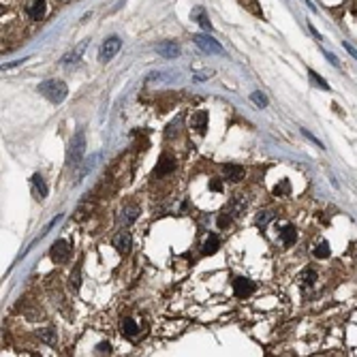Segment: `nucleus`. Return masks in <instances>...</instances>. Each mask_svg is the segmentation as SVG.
<instances>
[{
    "instance_id": "nucleus-34",
    "label": "nucleus",
    "mask_w": 357,
    "mask_h": 357,
    "mask_svg": "<svg viewBox=\"0 0 357 357\" xmlns=\"http://www.w3.org/2000/svg\"><path fill=\"white\" fill-rule=\"evenodd\" d=\"M343 45H345V49H347V51H349V54H351V56H353V58H357V51H355V49H353V45H349V43H343Z\"/></svg>"
},
{
    "instance_id": "nucleus-27",
    "label": "nucleus",
    "mask_w": 357,
    "mask_h": 357,
    "mask_svg": "<svg viewBox=\"0 0 357 357\" xmlns=\"http://www.w3.org/2000/svg\"><path fill=\"white\" fill-rule=\"evenodd\" d=\"M272 218H274V216H272L270 212H261V214L257 216V225H259V227H265V225H268Z\"/></svg>"
},
{
    "instance_id": "nucleus-21",
    "label": "nucleus",
    "mask_w": 357,
    "mask_h": 357,
    "mask_svg": "<svg viewBox=\"0 0 357 357\" xmlns=\"http://www.w3.org/2000/svg\"><path fill=\"white\" fill-rule=\"evenodd\" d=\"M308 77H310V83H315L317 88H321V90H330V83L325 81V79H323V77H321V75H319V73H315L313 69L308 71Z\"/></svg>"
},
{
    "instance_id": "nucleus-15",
    "label": "nucleus",
    "mask_w": 357,
    "mask_h": 357,
    "mask_svg": "<svg viewBox=\"0 0 357 357\" xmlns=\"http://www.w3.org/2000/svg\"><path fill=\"white\" fill-rule=\"evenodd\" d=\"M30 182H32V188H34V193L41 197V199H45V197H47V186H45V182H43V178L39 176V173H34L32 178H30Z\"/></svg>"
},
{
    "instance_id": "nucleus-2",
    "label": "nucleus",
    "mask_w": 357,
    "mask_h": 357,
    "mask_svg": "<svg viewBox=\"0 0 357 357\" xmlns=\"http://www.w3.org/2000/svg\"><path fill=\"white\" fill-rule=\"evenodd\" d=\"M83 154H86V135H83V131H77V135H75L73 141H71L69 165H71V167H77L79 161L83 158Z\"/></svg>"
},
{
    "instance_id": "nucleus-25",
    "label": "nucleus",
    "mask_w": 357,
    "mask_h": 357,
    "mask_svg": "<svg viewBox=\"0 0 357 357\" xmlns=\"http://www.w3.org/2000/svg\"><path fill=\"white\" fill-rule=\"evenodd\" d=\"M253 103L257 105V107H268V98H265V94L263 92H253Z\"/></svg>"
},
{
    "instance_id": "nucleus-13",
    "label": "nucleus",
    "mask_w": 357,
    "mask_h": 357,
    "mask_svg": "<svg viewBox=\"0 0 357 357\" xmlns=\"http://www.w3.org/2000/svg\"><path fill=\"white\" fill-rule=\"evenodd\" d=\"M158 54L163 58H178L180 56V47L176 43H161L158 45Z\"/></svg>"
},
{
    "instance_id": "nucleus-24",
    "label": "nucleus",
    "mask_w": 357,
    "mask_h": 357,
    "mask_svg": "<svg viewBox=\"0 0 357 357\" xmlns=\"http://www.w3.org/2000/svg\"><path fill=\"white\" fill-rule=\"evenodd\" d=\"M289 193H291V184H289V182H280V184L274 186V195H278V197L289 195Z\"/></svg>"
},
{
    "instance_id": "nucleus-8",
    "label": "nucleus",
    "mask_w": 357,
    "mask_h": 357,
    "mask_svg": "<svg viewBox=\"0 0 357 357\" xmlns=\"http://www.w3.org/2000/svg\"><path fill=\"white\" fill-rule=\"evenodd\" d=\"M233 291L238 298H248V295L255 291V283L248 278H235L233 280Z\"/></svg>"
},
{
    "instance_id": "nucleus-3",
    "label": "nucleus",
    "mask_w": 357,
    "mask_h": 357,
    "mask_svg": "<svg viewBox=\"0 0 357 357\" xmlns=\"http://www.w3.org/2000/svg\"><path fill=\"white\" fill-rule=\"evenodd\" d=\"M122 47V41L118 39V36H109V39H105L103 45H101V62H109Z\"/></svg>"
},
{
    "instance_id": "nucleus-12",
    "label": "nucleus",
    "mask_w": 357,
    "mask_h": 357,
    "mask_svg": "<svg viewBox=\"0 0 357 357\" xmlns=\"http://www.w3.org/2000/svg\"><path fill=\"white\" fill-rule=\"evenodd\" d=\"M120 330H122V334L126 338H131V340H135L139 336V325L133 321V319H122L120 321Z\"/></svg>"
},
{
    "instance_id": "nucleus-14",
    "label": "nucleus",
    "mask_w": 357,
    "mask_h": 357,
    "mask_svg": "<svg viewBox=\"0 0 357 357\" xmlns=\"http://www.w3.org/2000/svg\"><path fill=\"white\" fill-rule=\"evenodd\" d=\"M225 176L229 182H240L244 178V169L240 165H225Z\"/></svg>"
},
{
    "instance_id": "nucleus-31",
    "label": "nucleus",
    "mask_w": 357,
    "mask_h": 357,
    "mask_svg": "<svg viewBox=\"0 0 357 357\" xmlns=\"http://www.w3.org/2000/svg\"><path fill=\"white\" fill-rule=\"evenodd\" d=\"M71 289H75V291L79 289V270H75V274L71 276Z\"/></svg>"
},
{
    "instance_id": "nucleus-7",
    "label": "nucleus",
    "mask_w": 357,
    "mask_h": 357,
    "mask_svg": "<svg viewBox=\"0 0 357 357\" xmlns=\"http://www.w3.org/2000/svg\"><path fill=\"white\" fill-rule=\"evenodd\" d=\"M176 167H178L176 156H171V154H161V158H158V167H156V176H158V178L169 176L171 171H176Z\"/></svg>"
},
{
    "instance_id": "nucleus-17",
    "label": "nucleus",
    "mask_w": 357,
    "mask_h": 357,
    "mask_svg": "<svg viewBox=\"0 0 357 357\" xmlns=\"http://www.w3.org/2000/svg\"><path fill=\"white\" fill-rule=\"evenodd\" d=\"M193 19H195L197 24H199L203 30H206V32H210V30H212V24H210L208 15H206V11H203L201 6H199V9H195V13H193Z\"/></svg>"
},
{
    "instance_id": "nucleus-28",
    "label": "nucleus",
    "mask_w": 357,
    "mask_h": 357,
    "mask_svg": "<svg viewBox=\"0 0 357 357\" xmlns=\"http://www.w3.org/2000/svg\"><path fill=\"white\" fill-rule=\"evenodd\" d=\"M109 351H111V347H109L107 343H101V345L96 347V353H98V355H109Z\"/></svg>"
},
{
    "instance_id": "nucleus-6",
    "label": "nucleus",
    "mask_w": 357,
    "mask_h": 357,
    "mask_svg": "<svg viewBox=\"0 0 357 357\" xmlns=\"http://www.w3.org/2000/svg\"><path fill=\"white\" fill-rule=\"evenodd\" d=\"M71 257V246L66 240H58L54 242V246H51V259L56 263H66Z\"/></svg>"
},
{
    "instance_id": "nucleus-10",
    "label": "nucleus",
    "mask_w": 357,
    "mask_h": 357,
    "mask_svg": "<svg viewBox=\"0 0 357 357\" xmlns=\"http://www.w3.org/2000/svg\"><path fill=\"white\" fill-rule=\"evenodd\" d=\"M191 126H193V131L203 135L206 133V128H208V113L206 111H195L191 116Z\"/></svg>"
},
{
    "instance_id": "nucleus-20",
    "label": "nucleus",
    "mask_w": 357,
    "mask_h": 357,
    "mask_svg": "<svg viewBox=\"0 0 357 357\" xmlns=\"http://www.w3.org/2000/svg\"><path fill=\"white\" fill-rule=\"evenodd\" d=\"M39 338L43 340V343L45 345H51V347H54L56 345V340H58V334H56V330H41L39 332Z\"/></svg>"
},
{
    "instance_id": "nucleus-26",
    "label": "nucleus",
    "mask_w": 357,
    "mask_h": 357,
    "mask_svg": "<svg viewBox=\"0 0 357 357\" xmlns=\"http://www.w3.org/2000/svg\"><path fill=\"white\" fill-rule=\"evenodd\" d=\"M244 6H248L250 11H253L255 15H261V9H259V4H257V0H240Z\"/></svg>"
},
{
    "instance_id": "nucleus-22",
    "label": "nucleus",
    "mask_w": 357,
    "mask_h": 357,
    "mask_svg": "<svg viewBox=\"0 0 357 357\" xmlns=\"http://www.w3.org/2000/svg\"><path fill=\"white\" fill-rule=\"evenodd\" d=\"M315 280H317V274H315V270H304L302 272V276H300V283L302 287H313L315 285Z\"/></svg>"
},
{
    "instance_id": "nucleus-5",
    "label": "nucleus",
    "mask_w": 357,
    "mask_h": 357,
    "mask_svg": "<svg viewBox=\"0 0 357 357\" xmlns=\"http://www.w3.org/2000/svg\"><path fill=\"white\" fill-rule=\"evenodd\" d=\"M278 242H280V244H283L285 248L293 246L295 242H298V231H295V227L289 225V223L278 225Z\"/></svg>"
},
{
    "instance_id": "nucleus-32",
    "label": "nucleus",
    "mask_w": 357,
    "mask_h": 357,
    "mask_svg": "<svg viewBox=\"0 0 357 357\" xmlns=\"http://www.w3.org/2000/svg\"><path fill=\"white\" fill-rule=\"evenodd\" d=\"M302 135H304V137H308V139H310V141H313V143H317V146H319V148H323V143H321V141H319V139L315 137V135H310V133L306 131V128H302Z\"/></svg>"
},
{
    "instance_id": "nucleus-18",
    "label": "nucleus",
    "mask_w": 357,
    "mask_h": 357,
    "mask_svg": "<svg viewBox=\"0 0 357 357\" xmlns=\"http://www.w3.org/2000/svg\"><path fill=\"white\" fill-rule=\"evenodd\" d=\"M218 246H220V242H218V235H214V233H210L208 235V240H206V244H203V255H214L216 250H218Z\"/></svg>"
},
{
    "instance_id": "nucleus-9",
    "label": "nucleus",
    "mask_w": 357,
    "mask_h": 357,
    "mask_svg": "<svg viewBox=\"0 0 357 357\" xmlns=\"http://www.w3.org/2000/svg\"><path fill=\"white\" fill-rule=\"evenodd\" d=\"M28 15L34 21L43 19L45 15H47V2H45V0H32V4L28 6Z\"/></svg>"
},
{
    "instance_id": "nucleus-23",
    "label": "nucleus",
    "mask_w": 357,
    "mask_h": 357,
    "mask_svg": "<svg viewBox=\"0 0 357 357\" xmlns=\"http://www.w3.org/2000/svg\"><path fill=\"white\" fill-rule=\"evenodd\" d=\"M137 214H139V210L135 208V206H131V208H124V210H122V223H124V225H131V223H135V218H137Z\"/></svg>"
},
{
    "instance_id": "nucleus-29",
    "label": "nucleus",
    "mask_w": 357,
    "mask_h": 357,
    "mask_svg": "<svg viewBox=\"0 0 357 357\" xmlns=\"http://www.w3.org/2000/svg\"><path fill=\"white\" fill-rule=\"evenodd\" d=\"M210 191L220 193V191H223V182H220V180H210Z\"/></svg>"
},
{
    "instance_id": "nucleus-16",
    "label": "nucleus",
    "mask_w": 357,
    "mask_h": 357,
    "mask_svg": "<svg viewBox=\"0 0 357 357\" xmlns=\"http://www.w3.org/2000/svg\"><path fill=\"white\" fill-rule=\"evenodd\" d=\"M313 255L317 257V259H328V257L332 255L330 242H328V240H321V242H319V244L313 248Z\"/></svg>"
},
{
    "instance_id": "nucleus-19",
    "label": "nucleus",
    "mask_w": 357,
    "mask_h": 357,
    "mask_svg": "<svg viewBox=\"0 0 357 357\" xmlns=\"http://www.w3.org/2000/svg\"><path fill=\"white\" fill-rule=\"evenodd\" d=\"M83 49H86V43H81L79 45V47L77 49H75V51H69V54H66L62 60H60V62H62V64H71V62H77V60H79V56L83 54Z\"/></svg>"
},
{
    "instance_id": "nucleus-11",
    "label": "nucleus",
    "mask_w": 357,
    "mask_h": 357,
    "mask_svg": "<svg viewBox=\"0 0 357 357\" xmlns=\"http://www.w3.org/2000/svg\"><path fill=\"white\" fill-rule=\"evenodd\" d=\"M131 244H133L131 233H126V231H120L116 238H113V246H116L118 253H128V250H131Z\"/></svg>"
},
{
    "instance_id": "nucleus-30",
    "label": "nucleus",
    "mask_w": 357,
    "mask_h": 357,
    "mask_svg": "<svg viewBox=\"0 0 357 357\" xmlns=\"http://www.w3.org/2000/svg\"><path fill=\"white\" fill-rule=\"evenodd\" d=\"M229 216H231V214H220V218H218V227H220V229H225V227L231 223Z\"/></svg>"
},
{
    "instance_id": "nucleus-4",
    "label": "nucleus",
    "mask_w": 357,
    "mask_h": 357,
    "mask_svg": "<svg viewBox=\"0 0 357 357\" xmlns=\"http://www.w3.org/2000/svg\"><path fill=\"white\" fill-rule=\"evenodd\" d=\"M195 43L199 45L203 51H208V54H225L223 45H220L216 39L208 36V34H195Z\"/></svg>"
},
{
    "instance_id": "nucleus-33",
    "label": "nucleus",
    "mask_w": 357,
    "mask_h": 357,
    "mask_svg": "<svg viewBox=\"0 0 357 357\" xmlns=\"http://www.w3.org/2000/svg\"><path fill=\"white\" fill-rule=\"evenodd\" d=\"M323 54H325V58H328V60H330V62H332L334 66H340V62H338V58H336V56H334V54H330V51H323Z\"/></svg>"
},
{
    "instance_id": "nucleus-1",
    "label": "nucleus",
    "mask_w": 357,
    "mask_h": 357,
    "mask_svg": "<svg viewBox=\"0 0 357 357\" xmlns=\"http://www.w3.org/2000/svg\"><path fill=\"white\" fill-rule=\"evenodd\" d=\"M39 92L47 98V101H51V103H62L64 98H66V94H69V90H66V83L64 81H60V79H47V81H43V83H39Z\"/></svg>"
}]
</instances>
